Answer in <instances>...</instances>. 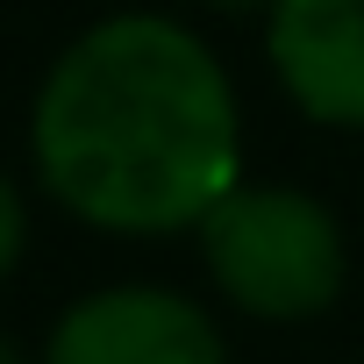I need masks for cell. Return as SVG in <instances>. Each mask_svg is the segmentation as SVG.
I'll list each match as a JSON object with an SVG mask.
<instances>
[{"label":"cell","instance_id":"cell-1","mask_svg":"<svg viewBox=\"0 0 364 364\" xmlns=\"http://www.w3.org/2000/svg\"><path fill=\"white\" fill-rule=\"evenodd\" d=\"M29 164L86 229L178 236L243 186V107L186 22L129 8L72 36L43 72Z\"/></svg>","mask_w":364,"mask_h":364},{"label":"cell","instance_id":"cell-2","mask_svg":"<svg viewBox=\"0 0 364 364\" xmlns=\"http://www.w3.org/2000/svg\"><path fill=\"white\" fill-rule=\"evenodd\" d=\"M200 264L215 293H229L257 321H307L343 293V229L300 186H243L222 193L200 222Z\"/></svg>","mask_w":364,"mask_h":364},{"label":"cell","instance_id":"cell-3","mask_svg":"<svg viewBox=\"0 0 364 364\" xmlns=\"http://www.w3.org/2000/svg\"><path fill=\"white\" fill-rule=\"evenodd\" d=\"M43 364H229L222 328L171 286H107L58 314Z\"/></svg>","mask_w":364,"mask_h":364},{"label":"cell","instance_id":"cell-4","mask_svg":"<svg viewBox=\"0 0 364 364\" xmlns=\"http://www.w3.org/2000/svg\"><path fill=\"white\" fill-rule=\"evenodd\" d=\"M264 58L307 122L364 129V0H279Z\"/></svg>","mask_w":364,"mask_h":364},{"label":"cell","instance_id":"cell-5","mask_svg":"<svg viewBox=\"0 0 364 364\" xmlns=\"http://www.w3.org/2000/svg\"><path fill=\"white\" fill-rule=\"evenodd\" d=\"M29 250V208H22V186L0 171V279H8Z\"/></svg>","mask_w":364,"mask_h":364},{"label":"cell","instance_id":"cell-6","mask_svg":"<svg viewBox=\"0 0 364 364\" xmlns=\"http://www.w3.org/2000/svg\"><path fill=\"white\" fill-rule=\"evenodd\" d=\"M208 8H215V15H272L279 0H208Z\"/></svg>","mask_w":364,"mask_h":364},{"label":"cell","instance_id":"cell-7","mask_svg":"<svg viewBox=\"0 0 364 364\" xmlns=\"http://www.w3.org/2000/svg\"><path fill=\"white\" fill-rule=\"evenodd\" d=\"M0 364H22V350H15V343H8V336H0Z\"/></svg>","mask_w":364,"mask_h":364}]
</instances>
